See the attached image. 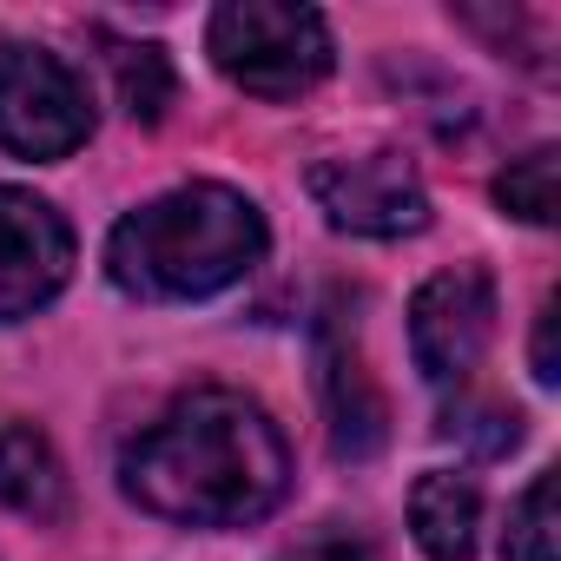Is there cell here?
Returning a JSON list of instances; mask_svg holds the SVG:
<instances>
[{
  "label": "cell",
  "instance_id": "1",
  "mask_svg": "<svg viewBox=\"0 0 561 561\" xmlns=\"http://www.w3.org/2000/svg\"><path fill=\"white\" fill-rule=\"evenodd\" d=\"M126 495L179 528H251L291 489V449L244 390H192L119 456Z\"/></svg>",
  "mask_w": 561,
  "mask_h": 561
},
{
  "label": "cell",
  "instance_id": "2",
  "mask_svg": "<svg viewBox=\"0 0 561 561\" xmlns=\"http://www.w3.org/2000/svg\"><path fill=\"white\" fill-rule=\"evenodd\" d=\"M264 211L231 185H179L139 211H126L106 238V277L126 298L185 305L211 298L264 257Z\"/></svg>",
  "mask_w": 561,
  "mask_h": 561
},
{
  "label": "cell",
  "instance_id": "3",
  "mask_svg": "<svg viewBox=\"0 0 561 561\" xmlns=\"http://www.w3.org/2000/svg\"><path fill=\"white\" fill-rule=\"evenodd\" d=\"M205 54L231 87L257 100H298L337 60L324 14L291 8V0H225L205 21Z\"/></svg>",
  "mask_w": 561,
  "mask_h": 561
},
{
  "label": "cell",
  "instance_id": "4",
  "mask_svg": "<svg viewBox=\"0 0 561 561\" xmlns=\"http://www.w3.org/2000/svg\"><path fill=\"white\" fill-rule=\"evenodd\" d=\"M93 139L87 80L47 47H0V146L21 159H67Z\"/></svg>",
  "mask_w": 561,
  "mask_h": 561
},
{
  "label": "cell",
  "instance_id": "5",
  "mask_svg": "<svg viewBox=\"0 0 561 561\" xmlns=\"http://www.w3.org/2000/svg\"><path fill=\"white\" fill-rule=\"evenodd\" d=\"M318 211L351 238H410L430 225V192L403 152H357L311 165Z\"/></svg>",
  "mask_w": 561,
  "mask_h": 561
},
{
  "label": "cell",
  "instance_id": "6",
  "mask_svg": "<svg viewBox=\"0 0 561 561\" xmlns=\"http://www.w3.org/2000/svg\"><path fill=\"white\" fill-rule=\"evenodd\" d=\"M495 337V285L489 271L476 264H456V271H436L430 285L410 298V357L430 383H462L482 351Z\"/></svg>",
  "mask_w": 561,
  "mask_h": 561
},
{
  "label": "cell",
  "instance_id": "7",
  "mask_svg": "<svg viewBox=\"0 0 561 561\" xmlns=\"http://www.w3.org/2000/svg\"><path fill=\"white\" fill-rule=\"evenodd\" d=\"M73 277V225L21 192L0 185V324H21L41 305H54Z\"/></svg>",
  "mask_w": 561,
  "mask_h": 561
},
{
  "label": "cell",
  "instance_id": "8",
  "mask_svg": "<svg viewBox=\"0 0 561 561\" xmlns=\"http://www.w3.org/2000/svg\"><path fill=\"white\" fill-rule=\"evenodd\" d=\"M318 390H324V416H331V449L344 462H370L390 443V403L364 370L357 337L337 318H318Z\"/></svg>",
  "mask_w": 561,
  "mask_h": 561
},
{
  "label": "cell",
  "instance_id": "9",
  "mask_svg": "<svg viewBox=\"0 0 561 561\" xmlns=\"http://www.w3.org/2000/svg\"><path fill=\"white\" fill-rule=\"evenodd\" d=\"M482 528V489L456 469H430L410 489V535L430 561H469Z\"/></svg>",
  "mask_w": 561,
  "mask_h": 561
},
{
  "label": "cell",
  "instance_id": "10",
  "mask_svg": "<svg viewBox=\"0 0 561 561\" xmlns=\"http://www.w3.org/2000/svg\"><path fill=\"white\" fill-rule=\"evenodd\" d=\"M0 508H14L27 522L67 515V469L34 423H0Z\"/></svg>",
  "mask_w": 561,
  "mask_h": 561
},
{
  "label": "cell",
  "instance_id": "11",
  "mask_svg": "<svg viewBox=\"0 0 561 561\" xmlns=\"http://www.w3.org/2000/svg\"><path fill=\"white\" fill-rule=\"evenodd\" d=\"M106 67H113L119 106H126L139 126H159L165 106H172V87H179L165 47H152V41H106Z\"/></svg>",
  "mask_w": 561,
  "mask_h": 561
},
{
  "label": "cell",
  "instance_id": "12",
  "mask_svg": "<svg viewBox=\"0 0 561 561\" xmlns=\"http://www.w3.org/2000/svg\"><path fill=\"white\" fill-rule=\"evenodd\" d=\"M508 561H561V515H554V469H541L522 502L508 508V535H502Z\"/></svg>",
  "mask_w": 561,
  "mask_h": 561
},
{
  "label": "cell",
  "instance_id": "13",
  "mask_svg": "<svg viewBox=\"0 0 561 561\" xmlns=\"http://www.w3.org/2000/svg\"><path fill=\"white\" fill-rule=\"evenodd\" d=\"M436 430H443L449 443L476 449V456H508V449L522 443V410H515V403H495V397H462V403L443 410Z\"/></svg>",
  "mask_w": 561,
  "mask_h": 561
},
{
  "label": "cell",
  "instance_id": "14",
  "mask_svg": "<svg viewBox=\"0 0 561 561\" xmlns=\"http://www.w3.org/2000/svg\"><path fill=\"white\" fill-rule=\"evenodd\" d=\"M495 205L522 225H554V146L508 159V172L495 179Z\"/></svg>",
  "mask_w": 561,
  "mask_h": 561
},
{
  "label": "cell",
  "instance_id": "15",
  "mask_svg": "<svg viewBox=\"0 0 561 561\" xmlns=\"http://www.w3.org/2000/svg\"><path fill=\"white\" fill-rule=\"evenodd\" d=\"M554 331H561V298L548 291L541 298V318H535V383H561V357H554Z\"/></svg>",
  "mask_w": 561,
  "mask_h": 561
},
{
  "label": "cell",
  "instance_id": "16",
  "mask_svg": "<svg viewBox=\"0 0 561 561\" xmlns=\"http://www.w3.org/2000/svg\"><path fill=\"white\" fill-rule=\"evenodd\" d=\"M298 561H377L364 541H318V548H305Z\"/></svg>",
  "mask_w": 561,
  "mask_h": 561
}]
</instances>
